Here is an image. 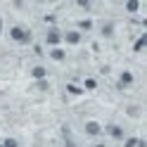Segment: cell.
I'll use <instances>...</instances> for the list:
<instances>
[{
    "instance_id": "7a4b0ae2",
    "label": "cell",
    "mask_w": 147,
    "mask_h": 147,
    "mask_svg": "<svg viewBox=\"0 0 147 147\" xmlns=\"http://www.w3.org/2000/svg\"><path fill=\"white\" fill-rule=\"evenodd\" d=\"M102 135H107L109 140L123 142V138H126V128H123L121 123H107V126H102Z\"/></svg>"
},
{
    "instance_id": "7c38bea8",
    "label": "cell",
    "mask_w": 147,
    "mask_h": 147,
    "mask_svg": "<svg viewBox=\"0 0 147 147\" xmlns=\"http://www.w3.org/2000/svg\"><path fill=\"white\" fill-rule=\"evenodd\" d=\"M126 114L133 116V119H138V116L142 114V107H140V105H128V107H126Z\"/></svg>"
},
{
    "instance_id": "4fadbf2b",
    "label": "cell",
    "mask_w": 147,
    "mask_h": 147,
    "mask_svg": "<svg viewBox=\"0 0 147 147\" xmlns=\"http://www.w3.org/2000/svg\"><path fill=\"white\" fill-rule=\"evenodd\" d=\"M0 147H19V140H17V138H5Z\"/></svg>"
},
{
    "instance_id": "e0dca14e",
    "label": "cell",
    "mask_w": 147,
    "mask_h": 147,
    "mask_svg": "<svg viewBox=\"0 0 147 147\" xmlns=\"http://www.w3.org/2000/svg\"><path fill=\"white\" fill-rule=\"evenodd\" d=\"M145 43H147V38H145V36H142V38H140V40L135 43V52H140V50L145 48Z\"/></svg>"
},
{
    "instance_id": "30bf717a",
    "label": "cell",
    "mask_w": 147,
    "mask_h": 147,
    "mask_svg": "<svg viewBox=\"0 0 147 147\" xmlns=\"http://www.w3.org/2000/svg\"><path fill=\"white\" fill-rule=\"evenodd\" d=\"M93 26H95L93 19H81V22L76 24V31H78V33H83V31H93Z\"/></svg>"
},
{
    "instance_id": "8fae6325",
    "label": "cell",
    "mask_w": 147,
    "mask_h": 147,
    "mask_svg": "<svg viewBox=\"0 0 147 147\" xmlns=\"http://www.w3.org/2000/svg\"><path fill=\"white\" fill-rule=\"evenodd\" d=\"M140 7H142V3H138V0H128V3L123 5V10H126L128 14H135L138 10H140Z\"/></svg>"
},
{
    "instance_id": "d6986e66",
    "label": "cell",
    "mask_w": 147,
    "mask_h": 147,
    "mask_svg": "<svg viewBox=\"0 0 147 147\" xmlns=\"http://www.w3.org/2000/svg\"><path fill=\"white\" fill-rule=\"evenodd\" d=\"M0 36H3V17H0Z\"/></svg>"
},
{
    "instance_id": "9a60e30c",
    "label": "cell",
    "mask_w": 147,
    "mask_h": 147,
    "mask_svg": "<svg viewBox=\"0 0 147 147\" xmlns=\"http://www.w3.org/2000/svg\"><path fill=\"white\" fill-rule=\"evenodd\" d=\"M83 88H86V90H95V88H97V81H95V78H86V81H83Z\"/></svg>"
},
{
    "instance_id": "3957f363",
    "label": "cell",
    "mask_w": 147,
    "mask_h": 147,
    "mask_svg": "<svg viewBox=\"0 0 147 147\" xmlns=\"http://www.w3.org/2000/svg\"><path fill=\"white\" fill-rule=\"evenodd\" d=\"M43 40H45V45H48V50L50 48H62V31L52 26V29L45 31V38Z\"/></svg>"
},
{
    "instance_id": "8992f818",
    "label": "cell",
    "mask_w": 147,
    "mask_h": 147,
    "mask_svg": "<svg viewBox=\"0 0 147 147\" xmlns=\"http://www.w3.org/2000/svg\"><path fill=\"white\" fill-rule=\"evenodd\" d=\"M135 83V74L131 71V69H123L121 74H119V78H116V86L121 88V90H126V88H131Z\"/></svg>"
},
{
    "instance_id": "6da1fadb",
    "label": "cell",
    "mask_w": 147,
    "mask_h": 147,
    "mask_svg": "<svg viewBox=\"0 0 147 147\" xmlns=\"http://www.w3.org/2000/svg\"><path fill=\"white\" fill-rule=\"evenodd\" d=\"M7 36H10V40L17 43V45H29L31 38H33L31 29H26L24 24H12V26H10V31H7Z\"/></svg>"
},
{
    "instance_id": "ac0fdd59",
    "label": "cell",
    "mask_w": 147,
    "mask_h": 147,
    "mask_svg": "<svg viewBox=\"0 0 147 147\" xmlns=\"http://www.w3.org/2000/svg\"><path fill=\"white\" fill-rule=\"evenodd\" d=\"M93 147H109V145H107V142H95Z\"/></svg>"
},
{
    "instance_id": "277c9868",
    "label": "cell",
    "mask_w": 147,
    "mask_h": 147,
    "mask_svg": "<svg viewBox=\"0 0 147 147\" xmlns=\"http://www.w3.org/2000/svg\"><path fill=\"white\" fill-rule=\"evenodd\" d=\"M83 133L88 138H100L102 135V123H100L97 119H88V121L83 123Z\"/></svg>"
},
{
    "instance_id": "2e32d148",
    "label": "cell",
    "mask_w": 147,
    "mask_h": 147,
    "mask_svg": "<svg viewBox=\"0 0 147 147\" xmlns=\"http://www.w3.org/2000/svg\"><path fill=\"white\" fill-rule=\"evenodd\" d=\"M138 145V138L131 135V138H123V147H135Z\"/></svg>"
},
{
    "instance_id": "ba28073f",
    "label": "cell",
    "mask_w": 147,
    "mask_h": 147,
    "mask_svg": "<svg viewBox=\"0 0 147 147\" xmlns=\"http://www.w3.org/2000/svg\"><path fill=\"white\" fill-rule=\"evenodd\" d=\"M48 57L52 62H64V59H67V50H64V48H50L48 50Z\"/></svg>"
},
{
    "instance_id": "5bb4252c",
    "label": "cell",
    "mask_w": 147,
    "mask_h": 147,
    "mask_svg": "<svg viewBox=\"0 0 147 147\" xmlns=\"http://www.w3.org/2000/svg\"><path fill=\"white\" fill-rule=\"evenodd\" d=\"M64 147H78V145H76V140H74V138L69 135V131L64 133Z\"/></svg>"
},
{
    "instance_id": "52a82bcc",
    "label": "cell",
    "mask_w": 147,
    "mask_h": 147,
    "mask_svg": "<svg viewBox=\"0 0 147 147\" xmlns=\"http://www.w3.org/2000/svg\"><path fill=\"white\" fill-rule=\"evenodd\" d=\"M29 76L33 78V81H48V67L45 64H33V67L29 69Z\"/></svg>"
},
{
    "instance_id": "5b68a950",
    "label": "cell",
    "mask_w": 147,
    "mask_h": 147,
    "mask_svg": "<svg viewBox=\"0 0 147 147\" xmlns=\"http://www.w3.org/2000/svg\"><path fill=\"white\" fill-rule=\"evenodd\" d=\"M62 43L64 45H81L83 43V33H78L76 29H67L62 33Z\"/></svg>"
},
{
    "instance_id": "9c48e42d",
    "label": "cell",
    "mask_w": 147,
    "mask_h": 147,
    "mask_svg": "<svg viewBox=\"0 0 147 147\" xmlns=\"http://www.w3.org/2000/svg\"><path fill=\"white\" fill-rule=\"evenodd\" d=\"M114 22H105L102 26H100V33H102V38H114Z\"/></svg>"
}]
</instances>
